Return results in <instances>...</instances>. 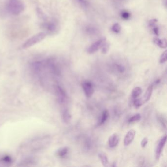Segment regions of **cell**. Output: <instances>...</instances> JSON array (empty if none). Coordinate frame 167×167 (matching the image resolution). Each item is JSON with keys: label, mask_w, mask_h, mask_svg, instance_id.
I'll list each match as a JSON object with an SVG mask.
<instances>
[{"label": "cell", "mask_w": 167, "mask_h": 167, "mask_svg": "<svg viewBox=\"0 0 167 167\" xmlns=\"http://www.w3.org/2000/svg\"><path fill=\"white\" fill-rule=\"evenodd\" d=\"M68 151V149L67 147H65L64 149H63L62 150L60 151V155L61 156H64L65 155L67 154Z\"/></svg>", "instance_id": "obj_26"}, {"label": "cell", "mask_w": 167, "mask_h": 167, "mask_svg": "<svg viewBox=\"0 0 167 167\" xmlns=\"http://www.w3.org/2000/svg\"><path fill=\"white\" fill-rule=\"evenodd\" d=\"M114 1H118V2H121V1H124V0H114Z\"/></svg>", "instance_id": "obj_28"}, {"label": "cell", "mask_w": 167, "mask_h": 167, "mask_svg": "<svg viewBox=\"0 0 167 167\" xmlns=\"http://www.w3.org/2000/svg\"><path fill=\"white\" fill-rule=\"evenodd\" d=\"M8 13L14 16L20 15L25 10V5L21 0H8L6 4Z\"/></svg>", "instance_id": "obj_1"}, {"label": "cell", "mask_w": 167, "mask_h": 167, "mask_svg": "<svg viewBox=\"0 0 167 167\" xmlns=\"http://www.w3.org/2000/svg\"><path fill=\"white\" fill-rule=\"evenodd\" d=\"M119 142V136L117 133L112 134L108 139V145L111 148L116 147Z\"/></svg>", "instance_id": "obj_8"}, {"label": "cell", "mask_w": 167, "mask_h": 167, "mask_svg": "<svg viewBox=\"0 0 167 167\" xmlns=\"http://www.w3.org/2000/svg\"><path fill=\"white\" fill-rule=\"evenodd\" d=\"M108 116H109V113L107 110L103 111L102 112V117H101V119H100L99 123H98V125H101L102 124H104L106 123V121H107V119L108 118Z\"/></svg>", "instance_id": "obj_15"}, {"label": "cell", "mask_w": 167, "mask_h": 167, "mask_svg": "<svg viewBox=\"0 0 167 167\" xmlns=\"http://www.w3.org/2000/svg\"><path fill=\"white\" fill-rule=\"evenodd\" d=\"M141 119V116L140 114H137L130 117L128 120V123H132L134 122H138Z\"/></svg>", "instance_id": "obj_17"}, {"label": "cell", "mask_w": 167, "mask_h": 167, "mask_svg": "<svg viewBox=\"0 0 167 167\" xmlns=\"http://www.w3.org/2000/svg\"><path fill=\"white\" fill-rule=\"evenodd\" d=\"M154 42L159 47L161 48H166L167 47V42L166 39H161L159 38H154Z\"/></svg>", "instance_id": "obj_13"}, {"label": "cell", "mask_w": 167, "mask_h": 167, "mask_svg": "<svg viewBox=\"0 0 167 167\" xmlns=\"http://www.w3.org/2000/svg\"><path fill=\"white\" fill-rule=\"evenodd\" d=\"M98 157L101 160L102 163L104 167H107L109 165L108 158L107 155L105 153L103 152H100L98 154Z\"/></svg>", "instance_id": "obj_12"}, {"label": "cell", "mask_w": 167, "mask_h": 167, "mask_svg": "<svg viewBox=\"0 0 167 167\" xmlns=\"http://www.w3.org/2000/svg\"><path fill=\"white\" fill-rule=\"evenodd\" d=\"M42 26L43 28L49 33H52L55 32L58 28L57 23L52 21H47L43 23Z\"/></svg>", "instance_id": "obj_5"}, {"label": "cell", "mask_w": 167, "mask_h": 167, "mask_svg": "<svg viewBox=\"0 0 167 167\" xmlns=\"http://www.w3.org/2000/svg\"><path fill=\"white\" fill-rule=\"evenodd\" d=\"M106 43V39L105 38H101L100 39L98 40L96 42H94L88 48V53L90 54H92L94 53H96L98 50L102 48V46Z\"/></svg>", "instance_id": "obj_3"}, {"label": "cell", "mask_w": 167, "mask_h": 167, "mask_svg": "<svg viewBox=\"0 0 167 167\" xmlns=\"http://www.w3.org/2000/svg\"><path fill=\"white\" fill-rule=\"evenodd\" d=\"M166 141H167V136H165L160 140L159 142L157 144V147H156V154H155L156 159H159L163 151V149L166 144Z\"/></svg>", "instance_id": "obj_6"}, {"label": "cell", "mask_w": 167, "mask_h": 167, "mask_svg": "<svg viewBox=\"0 0 167 167\" xmlns=\"http://www.w3.org/2000/svg\"><path fill=\"white\" fill-rule=\"evenodd\" d=\"M150 28H152L153 33H154L155 35H158L159 33V30L158 27L156 25V24H155L154 25L150 27Z\"/></svg>", "instance_id": "obj_22"}, {"label": "cell", "mask_w": 167, "mask_h": 167, "mask_svg": "<svg viewBox=\"0 0 167 167\" xmlns=\"http://www.w3.org/2000/svg\"><path fill=\"white\" fill-rule=\"evenodd\" d=\"M84 31L87 35L91 36L97 35V33L98 32L97 28L91 25H88L86 26L84 28Z\"/></svg>", "instance_id": "obj_9"}, {"label": "cell", "mask_w": 167, "mask_h": 167, "mask_svg": "<svg viewBox=\"0 0 167 167\" xmlns=\"http://www.w3.org/2000/svg\"><path fill=\"white\" fill-rule=\"evenodd\" d=\"M64 119L66 121L69 122L71 119V115L69 114V112L68 111H65V114H64Z\"/></svg>", "instance_id": "obj_25"}, {"label": "cell", "mask_w": 167, "mask_h": 167, "mask_svg": "<svg viewBox=\"0 0 167 167\" xmlns=\"http://www.w3.org/2000/svg\"><path fill=\"white\" fill-rule=\"evenodd\" d=\"M82 87L85 95L87 98H90L94 92V89L90 81H84L82 84Z\"/></svg>", "instance_id": "obj_4"}, {"label": "cell", "mask_w": 167, "mask_h": 167, "mask_svg": "<svg viewBox=\"0 0 167 167\" xmlns=\"http://www.w3.org/2000/svg\"><path fill=\"white\" fill-rule=\"evenodd\" d=\"M147 143H148V139L147 138H144L142 140L141 142V145L142 147L143 148L146 147L147 145Z\"/></svg>", "instance_id": "obj_23"}, {"label": "cell", "mask_w": 167, "mask_h": 167, "mask_svg": "<svg viewBox=\"0 0 167 167\" xmlns=\"http://www.w3.org/2000/svg\"><path fill=\"white\" fill-rule=\"evenodd\" d=\"M167 50L165 51L163 54H162V55H161V57H160V63H161V64H163V63H164L166 62L167 61Z\"/></svg>", "instance_id": "obj_21"}, {"label": "cell", "mask_w": 167, "mask_h": 167, "mask_svg": "<svg viewBox=\"0 0 167 167\" xmlns=\"http://www.w3.org/2000/svg\"><path fill=\"white\" fill-rule=\"evenodd\" d=\"M121 26L118 23L115 24L114 25H113L111 28V30L113 32L115 33H119L121 31Z\"/></svg>", "instance_id": "obj_19"}, {"label": "cell", "mask_w": 167, "mask_h": 167, "mask_svg": "<svg viewBox=\"0 0 167 167\" xmlns=\"http://www.w3.org/2000/svg\"><path fill=\"white\" fill-rule=\"evenodd\" d=\"M47 35V33L46 32H41L37 33L36 35L32 36L30 38H28V39L27 40L23 43L22 48L23 49H27V48L32 47L39 42H41L43 39H44Z\"/></svg>", "instance_id": "obj_2"}, {"label": "cell", "mask_w": 167, "mask_h": 167, "mask_svg": "<svg viewBox=\"0 0 167 167\" xmlns=\"http://www.w3.org/2000/svg\"><path fill=\"white\" fill-rule=\"evenodd\" d=\"M76 1L81 8H84V9L88 8L89 4L87 0H76Z\"/></svg>", "instance_id": "obj_16"}, {"label": "cell", "mask_w": 167, "mask_h": 167, "mask_svg": "<svg viewBox=\"0 0 167 167\" xmlns=\"http://www.w3.org/2000/svg\"><path fill=\"white\" fill-rule=\"evenodd\" d=\"M102 48V53L103 54H106V53H107V51H108V49H109V46H108L107 43H106Z\"/></svg>", "instance_id": "obj_24"}, {"label": "cell", "mask_w": 167, "mask_h": 167, "mask_svg": "<svg viewBox=\"0 0 167 167\" xmlns=\"http://www.w3.org/2000/svg\"><path fill=\"white\" fill-rule=\"evenodd\" d=\"M142 93V88L140 87H136L133 89L132 93V97L133 98H137Z\"/></svg>", "instance_id": "obj_14"}, {"label": "cell", "mask_w": 167, "mask_h": 167, "mask_svg": "<svg viewBox=\"0 0 167 167\" xmlns=\"http://www.w3.org/2000/svg\"><path fill=\"white\" fill-rule=\"evenodd\" d=\"M152 91H153V85H150L147 89L144 95V98H143L142 101L143 103L147 102L150 100L152 95Z\"/></svg>", "instance_id": "obj_10"}, {"label": "cell", "mask_w": 167, "mask_h": 167, "mask_svg": "<svg viewBox=\"0 0 167 167\" xmlns=\"http://www.w3.org/2000/svg\"><path fill=\"white\" fill-rule=\"evenodd\" d=\"M113 68L120 74H123L126 71V67L122 63H114L113 65Z\"/></svg>", "instance_id": "obj_11"}, {"label": "cell", "mask_w": 167, "mask_h": 167, "mask_svg": "<svg viewBox=\"0 0 167 167\" xmlns=\"http://www.w3.org/2000/svg\"><path fill=\"white\" fill-rule=\"evenodd\" d=\"M136 134V131L134 129H131L127 133L124 138V143L126 146L130 145L134 140L135 135Z\"/></svg>", "instance_id": "obj_7"}, {"label": "cell", "mask_w": 167, "mask_h": 167, "mask_svg": "<svg viewBox=\"0 0 167 167\" xmlns=\"http://www.w3.org/2000/svg\"><path fill=\"white\" fill-rule=\"evenodd\" d=\"M160 80L159 79H158V80H156V81H155V84H159V83L160 82Z\"/></svg>", "instance_id": "obj_27"}, {"label": "cell", "mask_w": 167, "mask_h": 167, "mask_svg": "<svg viewBox=\"0 0 167 167\" xmlns=\"http://www.w3.org/2000/svg\"><path fill=\"white\" fill-rule=\"evenodd\" d=\"M121 17L123 19H124V20H128L129 18L130 17L131 15H130V13L129 12H128L127 11H123L121 13Z\"/></svg>", "instance_id": "obj_20"}, {"label": "cell", "mask_w": 167, "mask_h": 167, "mask_svg": "<svg viewBox=\"0 0 167 167\" xmlns=\"http://www.w3.org/2000/svg\"><path fill=\"white\" fill-rule=\"evenodd\" d=\"M143 103V102L142 100L140 98H135V100L133 101V105L136 108H138L141 107Z\"/></svg>", "instance_id": "obj_18"}]
</instances>
